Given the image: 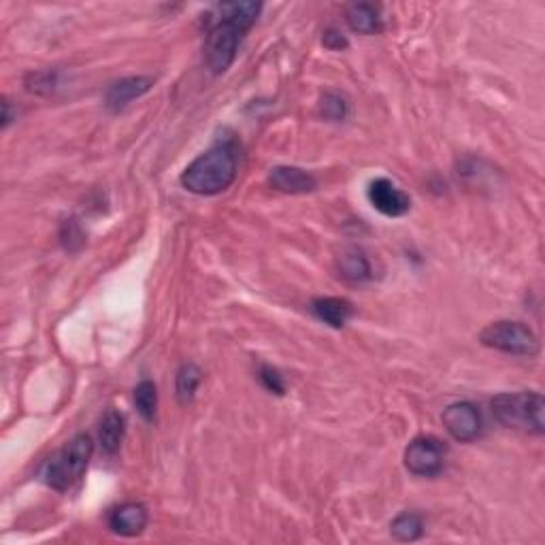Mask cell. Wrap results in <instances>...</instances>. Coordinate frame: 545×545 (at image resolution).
<instances>
[{
  "label": "cell",
  "mask_w": 545,
  "mask_h": 545,
  "mask_svg": "<svg viewBox=\"0 0 545 545\" xmlns=\"http://www.w3.org/2000/svg\"><path fill=\"white\" fill-rule=\"evenodd\" d=\"M390 535L401 543H413L424 535V520L420 513H401L390 522Z\"/></svg>",
  "instance_id": "16"
},
{
  "label": "cell",
  "mask_w": 545,
  "mask_h": 545,
  "mask_svg": "<svg viewBox=\"0 0 545 545\" xmlns=\"http://www.w3.org/2000/svg\"><path fill=\"white\" fill-rule=\"evenodd\" d=\"M126 435V418L117 409H109L98 426V441L107 456H114Z\"/></svg>",
  "instance_id": "14"
},
{
  "label": "cell",
  "mask_w": 545,
  "mask_h": 545,
  "mask_svg": "<svg viewBox=\"0 0 545 545\" xmlns=\"http://www.w3.org/2000/svg\"><path fill=\"white\" fill-rule=\"evenodd\" d=\"M218 22L209 28L204 41V62L213 75H222L233 66L245 33L256 24L263 5L260 3H231L218 7Z\"/></svg>",
  "instance_id": "1"
},
{
  "label": "cell",
  "mask_w": 545,
  "mask_h": 545,
  "mask_svg": "<svg viewBox=\"0 0 545 545\" xmlns=\"http://www.w3.org/2000/svg\"><path fill=\"white\" fill-rule=\"evenodd\" d=\"M11 122H14V114H11V101L5 98L3 101V128H9Z\"/></svg>",
  "instance_id": "24"
},
{
  "label": "cell",
  "mask_w": 545,
  "mask_h": 545,
  "mask_svg": "<svg viewBox=\"0 0 545 545\" xmlns=\"http://www.w3.org/2000/svg\"><path fill=\"white\" fill-rule=\"evenodd\" d=\"M441 422L445 431L450 432L451 439L461 443H471L484 431V420H481V411L477 409L473 402L461 401L451 402L450 407H445Z\"/></svg>",
  "instance_id": "7"
},
{
  "label": "cell",
  "mask_w": 545,
  "mask_h": 545,
  "mask_svg": "<svg viewBox=\"0 0 545 545\" xmlns=\"http://www.w3.org/2000/svg\"><path fill=\"white\" fill-rule=\"evenodd\" d=\"M312 312L320 322H324L331 328H343L354 315V305L348 299L339 296H322L312 302Z\"/></svg>",
  "instance_id": "12"
},
{
  "label": "cell",
  "mask_w": 545,
  "mask_h": 545,
  "mask_svg": "<svg viewBox=\"0 0 545 545\" xmlns=\"http://www.w3.org/2000/svg\"><path fill=\"white\" fill-rule=\"evenodd\" d=\"M269 185L283 194H307L318 188V179L296 166H275L269 173Z\"/></svg>",
  "instance_id": "11"
},
{
  "label": "cell",
  "mask_w": 545,
  "mask_h": 545,
  "mask_svg": "<svg viewBox=\"0 0 545 545\" xmlns=\"http://www.w3.org/2000/svg\"><path fill=\"white\" fill-rule=\"evenodd\" d=\"M258 380L264 386V390H269L271 394H277V396L286 394V383H283L282 373L277 369L269 367V364H263V367H260Z\"/></svg>",
  "instance_id": "21"
},
{
  "label": "cell",
  "mask_w": 545,
  "mask_h": 545,
  "mask_svg": "<svg viewBox=\"0 0 545 545\" xmlns=\"http://www.w3.org/2000/svg\"><path fill=\"white\" fill-rule=\"evenodd\" d=\"M201 382H203L201 367H196L194 362L182 364L177 371V377H175L177 401L182 402V405H190V402L194 401L196 390H198V386H201Z\"/></svg>",
  "instance_id": "17"
},
{
  "label": "cell",
  "mask_w": 545,
  "mask_h": 545,
  "mask_svg": "<svg viewBox=\"0 0 545 545\" xmlns=\"http://www.w3.org/2000/svg\"><path fill=\"white\" fill-rule=\"evenodd\" d=\"M322 43H324V47L331 49V52H343V49L350 47V41L334 28L326 30L324 36H322Z\"/></svg>",
  "instance_id": "23"
},
{
  "label": "cell",
  "mask_w": 545,
  "mask_h": 545,
  "mask_svg": "<svg viewBox=\"0 0 545 545\" xmlns=\"http://www.w3.org/2000/svg\"><path fill=\"white\" fill-rule=\"evenodd\" d=\"M237 179V154L228 144H218L192 160L179 182L192 194L215 196Z\"/></svg>",
  "instance_id": "2"
},
{
  "label": "cell",
  "mask_w": 545,
  "mask_h": 545,
  "mask_svg": "<svg viewBox=\"0 0 545 545\" xmlns=\"http://www.w3.org/2000/svg\"><path fill=\"white\" fill-rule=\"evenodd\" d=\"M152 85L154 79L144 75L124 77L120 82H114L107 88V92H104V107H107L111 114H120V111L126 109L136 98L147 94V92L152 90Z\"/></svg>",
  "instance_id": "9"
},
{
  "label": "cell",
  "mask_w": 545,
  "mask_h": 545,
  "mask_svg": "<svg viewBox=\"0 0 545 545\" xmlns=\"http://www.w3.org/2000/svg\"><path fill=\"white\" fill-rule=\"evenodd\" d=\"M492 416L500 426L522 431L529 435H543V396L539 392H505L497 394L490 402Z\"/></svg>",
  "instance_id": "3"
},
{
  "label": "cell",
  "mask_w": 545,
  "mask_h": 545,
  "mask_svg": "<svg viewBox=\"0 0 545 545\" xmlns=\"http://www.w3.org/2000/svg\"><path fill=\"white\" fill-rule=\"evenodd\" d=\"M320 111H322V115L326 117V120H331V122H343L345 117H348L350 104H348V101H345L343 96L337 94V92H326V94L322 96Z\"/></svg>",
  "instance_id": "19"
},
{
  "label": "cell",
  "mask_w": 545,
  "mask_h": 545,
  "mask_svg": "<svg viewBox=\"0 0 545 545\" xmlns=\"http://www.w3.org/2000/svg\"><path fill=\"white\" fill-rule=\"evenodd\" d=\"M337 271L339 277L352 283L369 282L373 277V266H371L369 256L361 247H348V250L341 252L337 258Z\"/></svg>",
  "instance_id": "13"
},
{
  "label": "cell",
  "mask_w": 545,
  "mask_h": 545,
  "mask_svg": "<svg viewBox=\"0 0 545 545\" xmlns=\"http://www.w3.org/2000/svg\"><path fill=\"white\" fill-rule=\"evenodd\" d=\"M369 203L386 218H402L411 209V198L386 177L373 179L367 190Z\"/></svg>",
  "instance_id": "8"
},
{
  "label": "cell",
  "mask_w": 545,
  "mask_h": 545,
  "mask_svg": "<svg viewBox=\"0 0 545 545\" xmlns=\"http://www.w3.org/2000/svg\"><path fill=\"white\" fill-rule=\"evenodd\" d=\"M94 454V441L90 435H77L45 464L43 480L49 488L58 492L71 490L82 480Z\"/></svg>",
  "instance_id": "4"
},
{
  "label": "cell",
  "mask_w": 545,
  "mask_h": 545,
  "mask_svg": "<svg viewBox=\"0 0 545 545\" xmlns=\"http://www.w3.org/2000/svg\"><path fill=\"white\" fill-rule=\"evenodd\" d=\"M448 458V445L439 437L420 435L407 445L405 467L418 477H435L443 471Z\"/></svg>",
  "instance_id": "6"
},
{
  "label": "cell",
  "mask_w": 545,
  "mask_h": 545,
  "mask_svg": "<svg viewBox=\"0 0 545 545\" xmlns=\"http://www.w3.org/2000/svg\"><path fill=\"white\" fill-rule=\"evenodd\" d=\"M481 345L486 348L503 352V354L511 356H524L532 358L539 354V339L537 334L530 331L524 322L516 320H499L488 324L480 334Z\"/></svg>",
  "instance_id": "5"
},
{
  "label": "cell",
  "mask_w": 545,
  "mask_h": 545,
  "mask_svg": "<svg viewBox=\"0 0 545 545\" xmlns=\"http://www.w3.org/2000/svg\"><path fill=\"white\" fill-rule=\"evenodd\" d=\"M134 407L145 422H154V420H156V411H158L156 383L150 380H144L134 388Z\"/></svg>",
  "instance_id": "18"
},
{
  "label": "cell",
  "mask_w": 545,
  "mask_h": 545,
  "mask_svg": "<svg viewBox=\"0 0 545 545\" xmlns=\"http://www.w3.org/2000/svg\"><path fill=\"white\" fill-rule=\"evenodd\" d=\"M60 239H62V243H64L66 250L73 252V250H77V247L84 245L85 234H84L82 226H79L77 220H66L64 224H62Z\"/></svg>",
  "instance_id": "22"
},
{
  "label": "cell",
  "mask_w": 545,
  "mask_h": 545,
  "mask_svg": "<svg viewBox=\"0 0 545 545\" xmlns=\"http://www.w3.org/2000/svg\"><path fill=\"white\" fill-rule=\"evenodd\" d=\"M345 20H348V26L358 35L371 36V35L382 33V28H383L380 9H377L375 5H369V3L352 5V7L348 9V14H345Z\"/></svg>",
  "instance_id": "15"
},
{
  "label": "cell",
  "mask_w": 545,
  "mask_h": 545,
  "mask_svg": "<svg viewBox=\"0 0 545 545\" xmlns=\"http://www.w3.org/2000/svg\"><path fill=\"white\" fill-rule=\"evenodd\" d=\"M58 85V71H39V73H30L26 77V90L35 92V94H52Z\"/></svg>",
  "instance_id": "20"
},
{
  "label": "cell",
  "mask_w": 545,
  "mask_h": 545,
  "mask_svg": "<svg viewBox=\"0 0 545 545\" xmlns=\"http://www.w3.org/2000/svg\"><path fill=\"white\" fill-rule=\"evenodd\" d=\"M150 524V511L141 503H124L109 513V529L120 537H139Z\"/></svg>",
  "instance_id": "10"
}]
</instances>
